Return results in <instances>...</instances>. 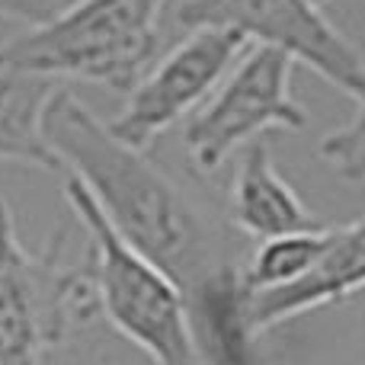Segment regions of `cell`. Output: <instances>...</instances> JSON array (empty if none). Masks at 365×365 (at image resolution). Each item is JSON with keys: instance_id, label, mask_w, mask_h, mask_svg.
I'll return each mask as SVG.
<instances>
[{"instance_id": "5", "label": "cell", "mask_w": 365, "mask_h": 365, "mask_svg": "<svg viewBox=\"0 0 365 365\" xmlns=\"http://www.w3.org/2000/svg\"><path fill=\"white\" fill-rule=\"evenodd\" d=\"M292 71L295 61L285 51L247 48L182 128L189 164L199 173H215L263 132H302L311 115L292 96Z\"/></svg>"}, {"instance_id": "14", "label": "cell", "mask_w": 365, "mask_h": 365, "mask_svg": "<svg viewBox=\"0 0 365 365\" xmlns=\"http://www.w3.org/2000/svg\"><path fill=\"white\" fill-rule=\"evenodd\" d=\"M74 0H0V19H19V23L42 26L64 13Z\"/></svg>"}, {"instance_id": "2", "label": "cell", "mask_w": 365, "mask_h": 365, "mask_svg": "<svg viewBox=\"0 0 365 365\" xmlns=\"http://www.w3.org/2000/svg\"><path fill=\"white\" fill-rule=\"evenodd\" d=\"M164 6L167 0H74L51 23L0 45V61L128 93L160 48Z\"/></svg>"}, {"instance_id": "13", "label": "cell", "mask_w": 365, "mask_h": 365, "mask_svg": "<svg viewBox=\"0 0 365 365\" xmlns=\"http://www.w3.org/2000/svg\"><path fill=\"white\" fill-rule=\"evenodd\" d=\"M359 109L346 125L324 135L317 145V158L330 167V173L346 182H365V90L356 96Z\"/></svg>"}, {"instance_id": "7", "label": "cell", "mask_w": 365, "mask_h": 365, "mask_svg": "<svg viewBox=\"0 0 365 365\" xmlns=\"http://www.w3.org/2000/svg\"><path fill=\"white\" fill-rule=\"evenodd\" d=\"M247 45V38L227 29H189L125 93L122 113L106 122L109 132L128 148L148 151L167 128L192 115L215 93Z\"/></svg>"}, {"instance_id": "15", "label": "cell", "mask_w": 365, "mask_h": 365, "mask_svg": "<svg viewBox=\"0 0 365 365\" xmlns=\"http://www.w3.org/2000/svg\"><path fill=\"white\" fill-rule=\"evenodd\" d=\"M311 4H317V6H321V10H324V6H327V4H336V0H311Z\"/></svg>"}, {"instance_id": "4", "label": "cell", "mask_w": 365, "mask_h": 365, "mask_svg": "<svg viewBox=\"0 0 365 365\" xmlns=\"http://www.w3.org/2000/svg\"><path fill=\"white\" fill-rule=\"evenodd\" d=\"M61 237L32 253L0 199V365H42L71 330L100 317L90 263H61Z\"/></svg>"}, {"instance_id": "12", "label": "cell", "mask_w": 365, "mask_h": 365, "mask_svg": "<svg viewBox=\"0 0 365 365\" xmlns=\"http://www.w3.org/2000/svg\"><path fill=\"white\" fill-rule=\"evenodd\" d=\"M327 227L314 234H285V237L259 240V247L250 253V259L240 263L244 289L250 295H257V292H276L302 282L321 259Z\"/></svg>"}, {"instance_id": "10", "label": "cell", "mask_w": 365, "mask_h": 365, "mask_svg": "<svg viewBox=\"0 0 365 365\" xmlns=\"http://www.w3.org/2000/svg\"><path fill=\"white\" fill-rule=\"evenodd\" d=\"M189 330L205 365H257L259 334L250 324L240 263L215 272L186 295Z\"/></svg>"}, {"instance_id": "6", "label": "cell", "mask_w": 365, "mask_h": 365, "mask_svg": "<svg viewBox=\"0 0 365 365\" xmlns=\"http://www.w3.org/2000/svg\"><path fill=\"white\" fill-rule=\"evenodd\" d=\"M182 29H227L253 45H269L346 96L365 90V61L311 0H182Z\"/></svg>"}, {"instance_id": "9", "label": "cell", "mask_w": 365, "mask_h": 365, "mask_svg": "<svg viewBox=\"0 0 365 365\" xmlns=\"http://www.w3.org/2000/svg\"><path fill=\"white\" fill-rule=\"evenodd\" d=\"M231 225L257 240L285 237V234H314L327 221L308 208V202L292 189V182L276 170L266 141H250L240 151L231 180Z\"/></svg>"}, {"instance_id": "3", "label": "cell", "mask_w": 365, "mask_h": 365, "mask_svg": "<svg viewBox=\"0 0 365 365\" xmlns=\"http://www.w3.org/2000/svg\"><path fill=\"white\" fill-rule=\"evenodd\" d=\"M64 195L90 237L87 263L100 314L154 365H205L189 330L180 285L113 231L81 180H64Z\"/></svg>"}, {"instance_id": "1", "label": "cell", "mask_w": 365, "mask_h": 365, "mask_svg": "<svg viewBox=\"0 0 365 365\" xmlns=\"http://www.w3.org/2000/svg\"><path fill=\"white\" fill-rule=\"evenodd\" d=\"M42 132L61 167L81 180L113 231L180 285L195 292L215 272L237 266L225 227L215 225L145 151L128 148L74 93L58 90Z\"/></svg>"}, {"instance_id": "8", "label": "cell", "mask_w": 365, "mask_h": 365, "mask_svg": "<svg viewBox=\"0 0 365 365\" xmlns=\"http://www.w3.org/2000/svg\"><path fill=\"white\" fill-rule=\"evenodd\" d=\"M365 289V218L330 225L324 253L302 282L276 292H247L250 324L259 336L314 308L343 304Z\"/></svg>"}, {"instance_id": "11", "label": "cell", "mask_w": 365, "mask_h": 365, "mask_svg": "<svg viewBox=\"0 0 365 365\" xmlns=\"http://www.w3.org/2000/svg\"><path fill=\"white\" fill-rule=\"evenodd\" d=\"M58 81L0 61V160L58 173L61 160L42 132L45 109L55 100Z\"/></svg>"}]
</instances>
